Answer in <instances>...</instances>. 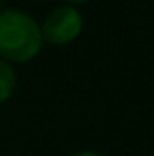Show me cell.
<instances>
[{"label":"cell","instance_id":"3957f363","mask_svg":"<svg viewBox=\"0 0 154 156\" xmlns=\"http://www.w3.org/2000/svg\"><path fill=\"white\" fill-rule=\"evenodd\" d=\"M15 84H17V74L15 70L11 68L9 61L0 59V104L9 101L13 91H15Z\"/></svg>","mask_w":154,"mask_h":156},{"label":"cell","instance_id":"7a4b0ae2","mask_svg":"<svg viewBox=\"0 0 154 156\" xmlns=\"http://www.w3.org/2000/svg\"><path fill=\"white\" fill-rule=\"evenodd\" d=\"M40 30H42V40L57 44V47L68 44L76 40L82 32V15L70 4L57 6L47 15Z\"/></svg>","mask_w":154,"mask_h":156},{"label":"cell","instance_id":"6da1fadb","mask_svg":"<svg viewBox=\"0 0 154 156\" xmlns=\"http://www.w3.org/2000/svg\"><path fill=\"white\" fill-rule=\"evenodd\" d=\"M42 30L27 13L17 9L0 11V59L23 63L42 49Z\"/></svg>","mask_w":154,"mask_h":156},{"label":"cell","instance_id":"8992f818","mask_svg":"<svg viewBox=\"0 0 154 156\" xmlns=\"http://www.w3.org/2000/svg\"><path fill=\"white\" fill-rule=\"evenodd\" d=\"M0 4H2V0H0Z\"/></svg>","mask_w":154,"mask_h":156},{"label":"cell","instance_id":"5b68a950","mask_svg":"<svg viewBox=\"0 0 154 156\" xmlns=\"http://www.w3.org/2000/svg\"><path fill=\"white\" fill-rule=\"evenodd\" d=\"M66 2H70V6H74V4H82V2H87V0H66Z\"/></svg>","mask_w":154,"mask_h":156},{"label":"cell","instance_id":"277c9868","mask_svg":"<svg viewBox=\"0 0 154 156\" xmlns=\"http://www.w3.org/2000/svg\"><path fill=\"white\" fill-rule=\"evenodd\" d=\"M74 156H103V154L93 152V150H84V152H78V154H74Z\"/></svg>","mask_w":154,"mask_h":156}]
</instances>
